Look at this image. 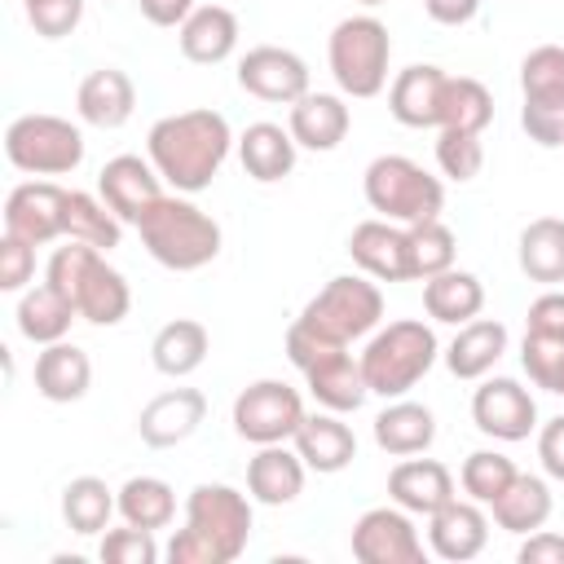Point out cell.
Segmentation results:
<instances>
[{
  "instance_id": "obj_1",
  "label": "cell",
  "mask_w": 564,
  "mask_h": 564,
  "mask_svg": "<svg viewBox=\"0 0 564 564\" xmlns=\"http://www.w3.org/2000/svg\"><path fill=\"white\" fill-rule=\"evenodd\" d=\"M229 145H234V132H229V119L220 110H176V115H163L150 137H145V154L150 163L159 167V176L176 189V194H198L216 181L220 163L229 159Z\"/></svg>"
},
{
  "instance_id": "obj_2",
  "label": "cell",
  "mask_w": 564,
  "mask_h": 564,
  "mask_svg": "<svg viewBox=\"0 0 564 564\" xmlns=\"http://www.w3.org/2000/svg\"><path fill=\"white\" fill-rule=\"evenodd\" d=\"M251 542V498L234 485L203 480L185 498V529L172 533V564H234Z\"/></svg>"
},
{
  "instance_id": "obj_3",
  "label": "cell",
  "mask_w": 564,
  "mask_h": 564,
  "mask_svg": "<svg viewBox=\"0 0 564 564\" xmlns=\"http://www.w3.org/2000/svg\"><path fill=\"white\" fill-rule=\"evenodd\" d=\"M44 282H53L84 322L93 326H119L132 308V291H128V278L119 269L106 264V256L88 242H66L48 256V269H44Z\"/></svg>"
},
{
  "instance_id": "obj_4",
  "label": "cell",
  "mask_w": 564,
  "mask_h": 564,
  "mask_svg": "<svg viewBox=\"0 0 564 564\" xmlns=\"http://www.w3.org/2000/svg\"><path fill=\"white\" fill-rule=\"evenodd\" d=\"M141 247L172 273H194L203 264H212L220 256V225L189 198L181 194H163L141 220H137Z\"/></svg>"
},
{
  "instance_id": "obj_5",
  "label": "cell",
  "mask_w": 564,
  "mask_h": 564,
  "mask_svg": "<svg viewBox=\"0 0 564 564\" xmlns=\"http://www.w3.org/2000/svg\"><path fill=\"white\" fill-rule=\"evenodd\" d=\"M436 352H441V344L427 322H419V317L388 322L383 330L370 335V344L361 352L366 388L383 401H397L436 366Z\"/></svg>"
},
{
  "instance_id": "obj_6",
  "label": "cell",
  "mask_w": 564,
  "mask_h": 564,
  "mask_svg": "<svg viewBox=\"0 0 564 564\" xmlns=\"http://www.w3.org/2000/svg\"><path fill=\"white\" fill-rule=\"evenodd\" d=\"M392 35L375 13L344 18L326 40V62L344 97H379L388 88Z\"/></svg>"
},
{
  "instance_id": "obj_7",
  "label": "cell",
  "mask_w": 564,
  "mask_h": 564,
  "mask_svg": "<svg viewBox=\"0 0 564 564\" xmlns=\"http://www.w3.org/2000/svg\"><path fill=\"white\" fill-rule=\"evenodd\" d=\"M361 189H366L370 212H379L383 220H397V225L441 220V207H445V185L405 154L370 159V167L361 176Z\"/></svg>"
},
{
  "instance_id": "obj_8",
  "label": "cell",
  "mask_w": 564,
  "mask_h": 564,
  "mask_svg": "<svg viewBox=\"0 0 564 564\" xmlns=\"http://www.w3.org/2000/svg\"><path fill=\"white\" fill-rule=\"evenodd\" d=\"M4 159L26 176H66L84 163V132L62 115H18L4 128Z\"/></svg>"
},
{
  "instance_id": "obj_9",
  "label": "cell",
  "mask_w": 564,
  "mask_h": 564,
  "mask_svg": "<svg viewBox=\"0 0 564 564\" xmlns=\"http://www.w3.org/2000/svg\"><path fill=\"white\" fill-rule=\"evenodd\" d=\"M300 322H308L317 335L335 344H352L383 322V291L370 282V273H339L330 278L304 308Z\"/></svg>"
},
{
  "instance_id": "obj_10",
  "label": "cell",
  "mask_w": 564,
  "mask_h": 564,
  "mask_svg": "<svg viewBox=\"0 0 564 564\" xmlns=\"http://www.w3.org/2000/svg\"><path fill=\"white\" fill-rule=\"evenodd\" d=\"M520 128L538 145H564V44H538L520 62Z\"/></svg>"
},
{
  "instance_id": "obj_11",
  "label": "cell",
  "mask_w": 564,
  "mask_h": 564,
  "mask_svg": "<svg viewBox=\"0 0 564 564\" xmlns=\"http://www.w3.org/2000/svg\"><path fill=\"white\" fill-rule=\"evenodd\" d=\"M304 401L282 379H256L234 397V432L251 445H282L300 432Z\"/></svg>"
},
{
  "instance_id": "obj_12",
  "label": "cell",
  "mask_w": 564,
  "mask_h": 564,
  "mask_svg": "<svg viewBox=\"0 0 564 564\" xmlns=\"http://www.w3.org/2000/svg\"><path fill=\"white\" fill-rule=\"evenodd\" d=\"M352 555L361 564H423V538L405 507H370L352 524Z\"/></svg>"
},
{
  "instance_id": "obj_13",
  "label": "cell",
  "mask_w": 564,
  "mask_h": 564,
  "mask_svg": "<svg viewBox=\"0 0 564 564\" xmlns=\"http://www.w3.org/2000/svg\"><path fill=\"white\" fill-rule=\"evenodd\" d=\"M66 194L57 181H22L4 198V234L48 247L53 238H66Z\"/></svg>"
},
{
  "instance_id": "obj_14",
  "label": "cell",
  "mask_w": 564,
  "mask_h": 564,
  "mask_svg": "<svg viewBox=\"0 0 564 564\" xmlns=\"http://www.w3.org/2000/svg\"><path fill=\"white\" fill-rule=\"evenodd\" d=\"M471 423L494 441H524L538 427V401L520 379L494 375L471 392Z\"/></svg>"
},
{
  "instance_id": "obj_15",
  "label": "cell",
  "mask_w": 564,
  "mask_h": 564,
  "mask_svg": "<svg viewBox=\"0 0 564 564\" xmlns=\"http://www.w3.org/2000/svg\"><path fill=\"white\" fill-rule=\"evenodd\" d=\"M238 88L260 101H300L308 93V62L282 44H256L238 62Z\"/></svg>"
},
{
  "instance_id": "obj_16",
  "label": "cell",
  "mask_w": 564,
  "mask_h": 564,
  "mask_svg": "<svg viewBox=\"0 0 564 564\" xmlns=\"http://www.w3.org/2000/svg\"><path fill=\"white\" fill-rule=\"evenodd\" d=\"M159 167L141 154H115L101 176H97V189H101V203L123 220V225H137L159 198H163V185H159Z\"/></svg>"
},
{
  "instance_id": "obj_17",
  "label": "cell",
  "mask_w": 564,
  "mask_h": 564,
  "mask_svg": "<svg viewBox=\"0 0 564 564\" xmlns=\"http://www.w3.org/2000/svg\"><path fill=\"white\" fill-rule=\"evenodd\" d=\"M203 419H207V397L198 388H167V392H159L141 405L137 436L150 449H172V445L189 441Z\"/></svg>"
},
{
  "instance_id": "obj_18",
  "label": "cell",
  "mask_w": 564,
  "mask_h": 564,
  "mask_svg": "<svg viewBox=\"0 0 564 564\" xmlns=\"http://www.w3.org/2000/svg\"><path fill=\"white\" fill-rule=\"evenodd\" d=\"M485 542H489V516L471 498H449L441 511L427 516V546L449 564L476 560Z\"/></svg>"
},
{
  "instance_id": "obj_19",
  "label": "cell",
  "mask_w": 564,
  "mask_h": 564,
  "mask_svg": "<svg viewBox=\"0 0 564 564\" xmlns=\"http://www.w3.org/2000/svg\"><path fill=\"white\" fill-rule=\"evenodd\" d=\"M348 256L361 273L375 282H410V256H405V229L397 220H361L348 234Z\"/></svg>"
},
{
  "instance_id": "obj_20",
  "label": "cell",
  "mask_w": 564,
  "mask_h": 564,
  "mask_svg": "<svg viewBox=\"0 0 564 564\" xmlns=\"http://www.w3.org/2000/svg\"><path fill=\"white\" fill-rule=\"evenodd\" d=\"M445 70L432 62H414L397 70L388 88V110L405 128H441V97H445Z\"/></svg>"
},
{
  "instance_id": "obj_21",
  "label": "cell",
  "mask_w": 564,
  "mask_h": 564,
  "mask_svg": "<svg viewBox=\"0 0 564 564\" xmlns=\"http://www.w3.org/2000/svg\"><path fill=\"white\" fill-rule=\"evenodd\" d=\"M388 498L397 507H405L410 516H432L441 511L454 494V471L436 458H401L392 471H388Z\"/></svg>"
},
{
  "instance_id": "obj_22",
  "label": "cell",
  "mask_w": 564,
  "mask_h": 564,
  "mask_svg": "<svg viewBox=\"0 0 564 564\" xmlns=\"http://www.w3.org/2000/svg\"><path fill=\"white\" fill-rule=\"evenodd\" d=\"M291 445L304 458V467L317 471V476H335V471H344L357 458V436H352V427L335 410L304 414V423L291 436Z\"/></svg>"
},
{
  "instance_id": "obj_23",
  "label": "cell",
  "mask_w": 564,
  "mask_h": 564,
  "mask_svg": "<svg viewBox=\"0 0 564 564\" xmlns=\"http://www.w3.org/2000/svg\"><path fill=\"white\" fill-rule=\"evenodd\" d=\"M75 110L84 123L93 128H123L137 110V88L128 79V70L119 66H97L79 79V93H75Z\"/></svg>"
},
{
  "instance_id": "obj_24",
  "label": "cell",
  "mask_w": 564,
  "mask_h": 564,
  "mask_svg": "<svg viewBox=\"0 0 564 564\" xmlns=\"http://www.w3.org/2000/svg\"><path fill=\"white\" fill-rule=\"evenodd\" d=\"M313 401L322 410H335V414H352L366 405L370 388H366V375H361V357H352L348 348L339 352H326L322 361H313L308 370H300Z\"/></svg>"
},
{
  "instance_id": "obj_25",
  "label": "cell",
  "mask_w": 564,
  "mask_h": 564,
  "mask_svg": "<svg viewBox=\"0 0 564 564\" xmlns=\"http://www.w3.org/2000/svg\"><path fill=\"white\" fill-rule=\"evenodd\" d=\"M286 128H291L295 145L326 154V150H335V145L348 137L352 115H348L344 97H335V93H313V88H308L300 101H291V119H286Z\"/></svg>"
},
{
  "instance_id": "obj_26",
  "label": "cell",
  "mask_w": 564,
  "mask_h": 564,
  "mask_svg": "<svg viewBox=\"0 0 564 564\" xmlns=\"http://www.w3.org/2000/svg\"><path fill=\"white\" fill-rule=\"evenodd\" d=\"M304 471H308L304 458L295 449H286V441L282 445H256V454L247 463V494L264 507H286L300 498Z\"/></svg>"
},
{
  "instance_id": "obj_27",
  "label": "cell",
  "mask_w": 564,
  "mask_h": 564,
  "mask_svg": "<svg viewBox=\"0 0 564 564\" xmlns=\"http://www.w3.org/2000/svg\"><path fill=\"white\" fill-rule=\"evenodd\" d=\"M93 388V361L84 348L57 339V344H44L40 357H35V392L44 401H57V405H70L79 397H88Z\"/></svg>"
},
{
  "instance_id": "obj_28",
  "label": "cell",
  "mask_w": 564,
  "mask_h": 564,
  "mask_svg": "<svg viewBox=\"0 0 564 564\" xmlns=\"http://www.w3.org/2000/svg\"><path fill=\"white\" fill-rule=\"evenodd\" d=\"M295 150H300V145H295L291 128L269 123V119L247 123V132L238 137L242 172H247L251 181H260V185H273V181H282V176H291V172H295Z\"/></svg>"
},
{
  "instance_id": "obj_29",
  "label": "cell",
  "mask_w": 564,
  "mask_h": 564,
  "mask_svg": "<svg viewBox=\"0 0 564 564\" xmlns=\"http://www.w3.org/2000/svg\"><path fill=\"white\" fill-rule=\"evenodd\" d=\"M436 441V414L419 401L397 397L392 405H383L375 414V445L392 458H410V454H427V445Z\"/></svg>"
},
{
  "instance_id": "obj_30",
  "label": "cell",
  "mask_w": 564,
  "mask_h": 564,
  "mask_svg": "<svg viewBox=\"0 0 564 564\" xmlns=\"http://www.w3.org/2000/svg\"><path fill=\"white\" fill-rule=\"evenodd\" d=\"M181 53L198 66H216L238 48V18L225 4H198L181 26H176Z\"/></svg>"
},
{
  "instance_id": "obj_31",
  "label": "cell",
  "mask_w": 564,
  "mask_h": 564,
  "mask_svg": "<svg viewBox=\"0 0 564 564\" xmlns=\"http://www.w3.org/2000/svg\"><path fill=\"white\" fill-rule=\"evenodd\" d=\"M507 352V326L494 317H471L458 326V335L445 348V366L454 379H485L498 357Z\"/></svg>"
},
{
  "instance_id": "obj_32",
  "label": "cell",
  "mask_w": 564,
  "mask_h": 564,
  "mask_svg": "<svg viewBox=\"0 0 564 564\" xmlns=\"http://www.w3.org/2000/svg\"><path fill=\"white\" fill-rule=\"evenodd\" d=\"M207 352H212V335H207V326L194 322V317H176V322L159 326L154 339H150V361H154V370L167 375V379L194 375V370L207 361Z\"/></svg>"
},
{
  "instance_id": "obj_33",
  "label": "cell",
  "mask_w": 564,
  "mask_h": 564,
  "mask_svg": "<svg viewBox=\"0 0 564 564\" xmlns=\"http://www.w3.org/2000/svg\"><path fill=\"white\" fill-rule=\"evenodd\" d=\"M551 507H555L551 485L542 476H529V471H516V480L489 502L494 524L507 529V533H520V538L524 533H538L551 520Z\"/></svg>"
},
{
  "instance_id": "obj_34",
  "label": "cell",
  "mask_w": 564,
  "mask_h": 564,
  "mask_svg": "<svg viewBox=\"0 0 564 564\" xmlns=\"http://www.w3.org/2000/svg\"><path fill=\"white\" fill-rule=\"evenodd\" d=\"M423 308L432 322H449V326H463L471 317H480L485 308V286L476 273L467 269H445L436 278L423 282Z\"/></svg>"
},
{
  "instance_id": "obj_35",
  "label": "cell",
  "mask_w": 564,
  "mask_h": 564,
  "mask_svg": "<svg viewBox=\"0 0 564 564\" xmlns=\"http://www.w3.org/2000/svg\"><path fill=\"white\" fill-rule=\"evenodd\" d=\"M516 260H520V273L529 282H564V220L560 216H538L520 229V242H516Z\"/></svg>"
},
{
  "instance_id": "obj_36",
  "label": "cell",
  "mask_w": 564,
  "mask_h": 564,
  "mask_svg": "<svg viewBox=\"0 0 564 564\" xmlns=\"http://www.w3.org/2000/svg\"><path fill=\"white\" fill-rule=\"evenodd\" d=\"M75 304L53 286V282H40V286H26L22 300H18V330L31 339V344H57L66 339L70 322H75Z\"/></svg>"
},
{
  "instance_id": "obj_37",
  "label": "cell",
  "mask_w": 564,
  "mask_h": 564,
  "mask_svg": "<svg viewBox=\"0 0 564 564\" xmlns=\"http://www.w3.org/2000/svg\"><path fill=\"white\" fill-rule=\"evenodd\" d=\"M119 511V494L101 480V476H75L66 489H62V520L70 533H101L110 524V516Z\"/></svg>"
},
{
  "instance_id": "obj_38",
  "label": "cell",
  "mask_w": 564,
  "mask_h": 564,
  "mask_svg": "<svg viewBox=\"0 0 564 564\" xmlns=\"http://www.w3.org/2000/svg\"><path fill=\"white\" fill-rule=\"evenodd\" d=\"M119 516H123V524H137V529H150V533L167 529L172 516H176V494L159 476H132L119 489Z\"/></svg>"
},
{
  "instance_id": "obj_39",
  "label": "cell",
  "mask_w": 564,
  "mask_h": 564,
  "mask_svg": "<svg viewBox=\"0 0 564 564\" xmlns=\"http://www.w3.org/2000/svg\"><path fill=\"white\" fill-rule=\"evenodd\" d=\"M66 238L88 242L97 251H115L119 238H123V220L101 198H93L84 189H70L66 194Z\"/></svg>"
},
{
  "instance_id": "obj_40",
  "label": "cell",
  "mask_w": 564,
  "mask_h": 564,
  "mask_svg": "<svg viewBox=\"0 0 564 564\" xmlns=\"http://www.w3.org/2000/svg\"><path fill=\"white\" fill-rule=\"evenodd\" d=\"M494 123V97L480 79L471 75H449L445 79V97H441V128H458V132H485Z\"/></svg>"
},
{
  "instance_id": "obj_41",
  "label": "cell",
  "mask_w": 564,
  "mask_h": 564,
  "mask_svg": "<svg viewBox=\"0 0 564 564\" xmlns=\"http://www.w3.org/2000/svg\"><path fill=\"white\" fill-rule=\"evenodd\" d=\"M454 251H458V242H454V234H449V225H441V220H419V225H405V256H410V282L414 278H436V273H445V269H454Z\"/></svg>"
},
{
  "instance_id": "obj_42",
  "label": "cell",
  "mask_w": 564,
  "mask_h": 564,
  "mask_svg": "<svg viewBox=\"0 0 564 564\" xmlns=\"http://www.w3.org/2000/svg\"><path fill=\"white\" fill-rule=\"evenodd\" d=\"M511 480H516V463L507 454H498V449H471L463 458V471H458L463 494L471 502H480V507H489Z\"/></svg>"
},
{
  "instance_id": "obj_43",
  "label": "cell",
  "mask_w": 564,
  "mask_h": 564,
  "mask_svg": "<svg viewBox=\"0 0 564 564\" xmlns=\"http://www.w3.org/2000/svg\"><path fill=\"white\" fill-rule=\"evenodd\" d=\"M520 366H524V375H529L538 388H546V392L564 397V339H551V335H533V330H524Z\"/></svg>"
},
{
  "instance_id": "obj_44",
  "label": "cell",
  "mask_w": 564,
  "mask_h": 564,
  "mask_svg": "<svg viewBox=\"0 0 564 564\" xmlns=\"http://www.w3.org/2000/svg\"><path fill=\"white\" fill-rule=\"evenodd\" d=\"M436 163L449 181H471L485 167V145L480 132H458V128H441L436 137Z\"/></svg>"
},
{
  "instance_id": "obj_45",
  "label": "cell",
  "mask_w": 564,
  "mask_h": 564,
  "mask_svg": "<svg viewBox=\"0 0 564 564\" xmlns=\"http://www.w3.org/2000/svg\"><path fill=\"white\" fill-rule=\"evenodd\" d=\"M97 555L106 564H154L159 560V542L150 529H137V524H123V529H110L97 546Z\"/></svg>"
},
{
  "instance_id": "obj_46",
  "label": "cell",
  "mask_w": 564,
  "mask_h": 564,
  "mask_svg": "<svg viewBox=\"0 0 564 564\" xmlns=\"http://www.w3.org/2000/svg\"><path fill=\"white\" fill-rule=\"evenodd\" d=\"M84 4L88 0H35V4H26V22L35 26V35L62 40L84 22Z\"/></svg>"
},
{
  "instance_id": "obj_47",
  "label": "cell",
  "mask_w": 564,
  "mask_h": 564,
  "mask_svg": "<svg viewBox=\"0 0 564 564\" xmlns=\"http://www.w3.org/2000/svg\"><path fill=\"white\" fill-rule=\"evenodd\" d=\"M31 278H35V247L4 234L0 238V291H26Z\"/></svg>"
},
{
  "instance_id": "obj_48",
  "label": "cell",
  "mask_w": 564,
  "mask_h": 564,
  "mask_svg": "<svg viewBox=\"0 0 564 564\" xmlns=\"http://www.w3.org/2000/svg\"><path fill=\"white\" fill-rule=\"evenodd\" d=\"M529 330L533 335H551V339H564V291H542L533 304H529Z\"/></svg>"
},
{
  "instance_id": "obj_49",
  "label": "cell",
  "mask_w": 564,
  "mask_h": 564,
  "mask_svg": "<svg viewBox=\"0 0 564 564\" xmlns=\"http://www.w3.org/2000/svg\"><path fill=\"white\" fill-rule=\"evenodd\" d=\"M538 458H542V471L564 485V414L538 427Z\"/></svg>"
},
{
  "instance_id": "obj_50",
  "label": "cell",
  "mask_w": 564,
  "mask_h": 564,
  "mask_svg": "<svg viewBox=\"0 0 564 564\" xmlns=\"http://www.w3.org/2000/svg\"><path fill=\"white\" fill-rule=\"evenodd\" d=\"M516 560L520 564H564V533H551V529L529 533Z\"/></svg>"
},
{
  "instance_id": "obj_51",
  "label": "cell",
  "mask_w": 564,
  "mask_h": 564,
  "mask_svg": "<svg viewBox=\"0 0 564 564\" xmlns=\"http://www.w3.org/2000/svg\"><path fill=\"white\" fill-rule=\"evenodd\" d=\"M423 9L441 26H467L480 13V0H423Z\"/></svg>"
},
{
  "instance_id": "obj_52",
  "label": "cell",
  "mask_w": 564,
  "mask_h": 564,
  "mask_svg": "<svg viewBox=\"0 0 564 564\" xmlns=\"http://www.w3.org/2000/svg\"><path fill=\"white\" fill-rule=\"evenodd\" d=\"M137 4H141V18L154 26H181L198 9L194 0H137Z\"/></svg>"
},
{
  "instance_id": "obj_53",
  "label": "cell",
  "mask_w": 564,
  "mask_h": 564,
  "mask_svg": "<svg viewBox=\"0 0 564 564\" xmlns=\"http://www.w3.org/2000/svg\"><path fill=\"white\" fill-rule=\"evenodd\" d=\"M357 4H366V9H375V4H388V0H357Z\"/></svg>"
},
{
  "instance_id": "obj_54",
  "label": "cell",
  "mask_w": 564,
  "mask_h": 564,
  "mask_svg": "<svg viewBox=\"0 0 564 564\" xmlns=\"http://www.w3.org/2000/svg\"><path fill=\"white\" fill-rule=\"evenodd\" d=\"M22 4H35V0H22Z\"/></svg>"
}]
</instances>
